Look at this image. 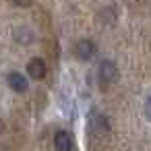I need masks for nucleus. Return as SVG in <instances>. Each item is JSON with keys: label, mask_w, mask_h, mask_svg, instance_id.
Wrapping results in <instances>:
<instances>
[{"label": "nucleus", "mask_w": 151, "mask_h": 151, "mask_svg": "<svg viewBox=\"0 0 151 151\" xmlns=\"http://www.w3.org/2000/svg\"><path fill=\"white\" fill-rule=\"evenodd\" d=\"M116 77H118V68H116V64H114L112 60H104V62L99 64V68H97V79H99V83L110 85V83L116 81Z\"/></svg>", "instance_id": "obj_1"}, {"label": "nucleus", "mask_w": 151, "mask_h": 151, "mask_svg": "<svg viewBox=\"0 0 151 151\" xmlns=\"http://www.w3.org/2000/svg\"><path fill=\"white\" fill-rule=\"evenodd\" d=\"M95 52H97V46L91 40H79L75 44V56L79 60H89V58L95 56Z\"/></svg>", "instance_id": "obj_2"}, {"label": "nucleus", "mask_w": 151, "mask_h": 151, "mask_svg": "<svg viewBox=\"0 0 151 151\" xmlns=\"http://www.w3.org/2000/svg\"><path fill=\"white\" fill-rule=\"evenodd\" d=\"M27 73H29V77H31V79L40 81V79H44V77H46L48 66H46V62H44L42 58H31V60L27 62Z\"/></svg>", "instance_id": "obj_3"}, {"label": "nucleus", "mask_w": 151, "mask_h": 151, "mask_svg": "<svg viewBox=\"0 0 151 151\" xmlns=\"http://www.w3.org/2000/svg\"><path fill=\"white\" fill-rule=\"evenodd\" d=\"M6 81H9V87H11L13 91H17V93H25V91L29 89V83H27V79H25L21 73H17V70L9 73Z\"/></svg>", "instance_id": "obj_4"}, {"label": "nucleus", "mask_w": 151, "mask_h": 151, "mask_svg": "<svg viewBox=\"0 0 151 151\" xmlns=\"http://www.w3.org/2000/svg\"><path fill=\"white\" fill-rule=\"evenodd\" d=\"M54 149L56 151H73V139L66 130H58L54 134Z\"/></svg>", "instance_id": "obj_5"}, {"label": "nucleus", "mask_w": 151, "mask_h": 151, "mask_svg": "<svg viewBox=\"0 0 151 151\" xmlns=\"http://www.w3.org/2000/svg\"><path fill=\"white\" fill-rule=\"evenodd\" d=\"M143 112H145V116H147V120H151V95L145 99V106H143Z\"/></svg>", "instance_id": "obj_6"}]
</instances>
